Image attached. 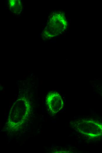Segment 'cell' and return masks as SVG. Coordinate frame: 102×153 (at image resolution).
Here are the masks:
<instances>
[{"mask_svg":"<svg viewBox=\"0 0 102 153\" xmlns=\"http://www.w3.org/2000/svg\"><path fill=\"white\" fill-rule=\"evenodd\" d=\"M46 104L48 111L52 114L59 112L63 106V102L62 97L56 92H50L47 94Z\"/></svg>","mask_w":102,"mask_h":153,"instance_id":"cell-3","label":"cell"},{"mask_svg":"<svg viewBox=\"0 0 102 153\" xmlns=\"http://www.w3.org/2000/svg\"><path fill=\"white\" fill-rule=\"evenodd\" d=\"M77 132L93 139L102 137V123L93 119L79 118L72 121Z\"/></svg>","mask_w":102,"mask_h":153,"instance_id":"cell-2","label":"cell"},{"mask_svg":"<svg viewBox=\"0 0 102 153\" xmlns=\"http://www.w3.org/2000/svg\"><path fill=\"white\" fill-rule=\"evenodd\" d=\"M30 110L29 101L21 98L14 103L10 112L8 124L12 128H18L25 123L28 117Z\"/></svg>","mask_w":102,"mask_h":153,"instance_id":"cell-1","label":"cell"}]
</instances>
